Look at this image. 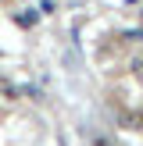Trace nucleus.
<instances>
[{"label": "nucleus", "instance_id": "nucleus-1", "mask_svg": "<svg viewBox=\"0 0 143 146\" xmlns=\"http://www.w3.org/2000/svg\"><path fill=\"white\" fill-rule=\"evenodd\" d=\"M18 100V89H14L11 78H0V104H14Z\"/></svg>", "mask_w": 143, "mask_h": 146}, {"label": "nucleus", "instance_id": "nucleus-2", "mask_svg": "<svg viewBox=\"0 0 143 146\" xmlns=\"http://www.w3.org/2000/svg\"><path fill=\"white\" fill-rule=\"evenodd\" d=\"M129 39H132V43H143V29H136V32H129Z\"/></svg>", "mask_w": 143, "mask_h": 146}, {"label": "nucleus", "instance_id": "nucleus-3", "mask_svg": "<svg viewBox=\"0 0 143 146\" xmlns=\"http://www.w3.org/2000/svg\"><path fill=\"white\" fill-rule=\"evenodd\" d=\"M132 68H136V75L143 78V61H132Z\"/></svg>", "mask_w": 143, "mask_h": 146}, {"label": "nucleus", "instance_id": "nucleus-4", "mask_svg": "<svg viewBox=\"0 0 143 146\" xmlns=\"http://www.w3.org/2000/svg\"><path fill=\"white\" fill-rule=\"evenodd\" d=\"M97 146H111V143H107V139H100V143H97Z\"/></svg>", "mask_w": 143, "mask_h": 146}, {"label": "nucleus", "instance_id": "nucleus-5", "mask_svg": "<svg viewBox=\"0 0 143 146\" xmlns=\"http://www.w3.org/2000/svg\"><path fill=\"white\" fill-rule=\"evenodd\" d=\"M140 21H143V11H140Z\"/></svg>", "mask_w": 143, "mask_h": 146}, {"label": "nucleus", "instance_id": "nucleus-6", "mask_svg": "<svg viewBox=\"0 0 143 146\" xmlns=\"http://www.w3.org/2000/svg\"><path fill=\"white\" fill-rule=\"evenodd\" d=\"M140 118H143V111H140Z\"/></svg>", "mask_w": 143, "mask_h": 146}]
</instances>
